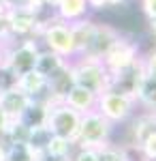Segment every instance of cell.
Wrapping results in <instances>:
<instances>
[{
	"label": "cell",
	"instance_id": "obj_1",
	"mask_svg": "<svg viewBox=\"0 0 156 161\" xmlns=\"http://www.w3.org/2000/svg\"><path fill=\"white\" fill-rule=\"evenodd\" d=\"M116 125H111L98 110H90L81 114V123L77 131L75 146L79 148H101L111 142Z\"/></svg>",
	"mask_w": 156,
	"mask_h": 161
},
{
	"label": "cell",
	"instance_id": "obj_2",
	"mask_svg": "<svg viewBox=\"0 0 156 161\" xmlns=\"http://www.w3.org/2000/svg\"><path fill=\"white\" fill-rule=\"evenodd\" d=\"M71 62V75L75 86H81L94 95H101L109 86V73L105 69L103 60L98 58H84V56H75Z\"/></svg>",
	"mask_w": 156,
	"mask_h": 161
},
{
	"label": "cell",
	"instance_id": "obj_3",
	"mask_svg": "<svg viewBox=\"0 0 156 161\" xmlns=\"http://www.w3.org/2000/svg\"><path fill=\"white\" fill-rule=\"evenodd\" d=\"M39 43L43 50H49L54 54L62 56L64 60H73L77 56V50H75V41H73V32L71 26L60 22L56 15L43 24L41 32H39Z\"/></svg>",
	"mask_w": 156,
	"mask_h": 161
},
{
	"label": "cell",
	"instance_id": "obj_4",
	"mask_svg": "<svg viewBox=\"0 0 156 161\" xmlns=\"http://www.w3.org/2000/svg\"><path fill=\"white\" fill-rule=\"evenodd\" d=\"M79 123H81V114L69 108L64 101L60 103H49V114H47V127L51 131V136L64 137L75 144L77 140V131H79Z\"/></svg>",
	"mask_w": 156,
	"mask_h": 161
},
{
	"label": "cell",
	"instance_id": "obj_5",
	"mask_svg": "<svg viewBox=\"0 0 156 161\" xmlns=\"http://www.w3.org/2000/svg\"><path fill=\"white\" fill-rule=\"evenodd\" d=\"M141 52L143 50H141L139 41H135L133 37H126L122 32L120 37L113 41V45L105 52V56L101 60L105 64L107 73H118V71H122V69H126V67H131L133 62L139 60Z\"/></svg>",
	"mask_w": 156,
	"mask_h": 161
},
{
	"label": "cell",
	"instance_id": "obj_6",
	"mask_svg": "<svg viewBox=\"0 0 156 161\" xmlns=\"http://www.w3.org/2000/svg\"><path fill=\"white\" fill-rule=\"evenodd\" d=\"M96 110L111 125H120V123H128L133 118V114L137 112V103L126 95L113 92V90H103L96 97Z\"/></svg>",
	"mask_w": 156,
	"mask_h": 161
},
{
	"label": "cell",
	"instance_id": "obj_7",
	"mask_svg": "<svg viewBox=\"0 0 156 161\" xmlns=\"http://www.w3.org/2000/svg\"><path fill=\"white\" fill-rule=\"evenodd\" d=\"M39 52H41L39 39H34V37L19 39V41L13 43L11 47H7V52H4V64L19 77V75H24L34 69Z\"/></svg>",
	"mask_w": 156,
	"mask_h": 161
},
{
	"label": "cell",
	"instance_id": "obj_8",
	"mask_svg": "<svg viewBox=\"0 0 156 161\" xmlns=\"http://www.w3.org/2000/svg\"><path fill=\"white\" fill-rule=\"evenodd\" d=\"M4 22H7V30L11 39L19 41V39H39L41 32V17L39 13H32L26 7H17L11 11H4Z\"/></svg>",
	"mask_w": 156,
	"mask_h": 161
},
{
	"label": "cell",
	"instance_id": "obj_9",
	"mask_svg": "<svg viewBox=\"0 0 156 161\" xmlns=\"http://www.w3.org/2000/svg\"><path fill=\"white\" fill-rule=\"evenodd\" d=\"M143 80H145V71H143V64H141V56H139V60L133 62L131 67L122 69V71H118V73H109L107 90L126 95V97H131V99L135 101ZM135 103H137V101H135Z\"/></svg>",
	"mask_w": 156,
	"mask_h": 161
},
{
	"label": "cell",
	"instance_id": "obj_10",
	"mask_svg": "<svg viewBox=\"0 0 156 161\" xmlns=\"http://www.w3.org/2000/svg\"><path fill=\"white\" fill-rule=\"evenodd\" d=\"M122 35V30H118L116 26L105 24V22H96L94 19V28H92V35H90V41L84 50V58H103L105 52L113 45V41Z\"/></svg>",
	"mask_w": 156,
	"mask_h": 161
},
{
	"label": "cell",
	"instance_id": "obj_11",
	"mask_svg": "<svg viewBox=\"0 0 156 161\" xmlns=\"http://www.w3.org/2000/svg\"><path fill=\"white\" fill-rule=\"evenodd\" d=\"M152 133H156V112H135L128 120V144L139 146Z\"/></svg>",
	"mask_w": 156,
	"mask_h": 161
},
{
	"label": "cell",
	"instance_id": "obj_12",
	"mask_svg": "<svg viewBox=\"0 0 156 161\" xmlns=\"http://www.w3.org/2000/svg\"><path fill=\"white\" fill-rule=\"evenodd\" d=\"M73 86H75V82H73V75H71V62H66L51 77H47V99H49V103H60V101H64L66 92Z\"/></svg>",
	"mask_w": 156,
	"mask_h": 161
},
{
	"label": "cell",
	"instance_id": "obj_13",
	"mask_svg": "<svg viewBox=\"0 0 156 161\" xmlns=\"http://www.w3.org/2000/svg\"><path fill=\"white\" fill-rule=\"evenodd\" d=\"M30 101L32 99L28 95H24L15 86L11 90H7V92H0V110L4 112V116L9 120H19V116L24 114V110L28 108Z\"/></svg>",
	"mask_w": 156,
	"mask_h": 161
},
{
	"label": "cell",
	"instance_id": "obj_14",
	"mask_svg": "<svg viewBox=\"0 0 156 161\" xmlns=\"http://www.w3.org/2000/svg\"><path fill=\"white\" fill-rule=\"evenodd\" d=\"M54 15L64 24H75L84 17H90V9H88L86 0H58Z\"/></svg>",
	"mask_w": 156,
	"mask_h": 161
},
{
	"label": "cell",
	"instance_id": "obj_15",
	"mask_svg": "<svg viewBox=\"0 0 156 161\" xmlns=\"http://www.w3.org/2000/svg\"><path fill=\"white\" fill-rule=\"evenodd\" d=\"M17 88L28 95L30 99H43V101H49L47 99V80L43 77V75H39L32 69V71H28V73L19 75V80H17Z\"/></svg>",
	"mask_w": 156,
	"mask_h": 161
},
{
	"label": "cell",
	"instance_id": "obj_16",
	"mask_svg": "<svg viewBox=\"0 0 156 161\" xmlns=\"http://www.w3.org/2000/svg\"><path fill=\"white\" fill-rule=\"evenodd\" d=\"M96 97L94 92H90V90H86L81 86H73L69 92H66V97H64V103L73 108L75 112H79V114H86V112L90 110H96Z\"/></svg>",
	"mask_w": 156,
	"mask_h": 161
},
{
	"label": "cell",
	"instance_id": "obj_17",
	"mask_svg": "<svg viewBox=\"0 0 156 161\" xmlns=\"http://www.w3.org/2000/svg\"><path fill=\"white\" fill-rule=\"evenodd\" d=\"M47 114H49V101L32 99L30 103H28V108L24 110V114L19 116V120H22L28 129L45 127V123H47Z\"/></svg>",
	"mask_w": 156,
	"mask_h": 161
},
{
	"label": "cell",
	"instance_id": "obj_18",
	"mask_svg": "<svg viewBox=\"0 0 156 161\" xmlns=\"http://www.w3.org/2000/svg\"><path fill=\"white\" fill-rule=\"evenodd\" d=\"M66 62H69V60H64L62 56H58V54H54V52L43 50V47H41L39 56H36V62H34V71L47 80V77H51V75L56 73L62 64H66Z\"/></svg>",
	"mask_w": 156,
	"mask_h": 161
},
{
	"label": "cell",
	"instance_id": "obj_19",
	"mask_svg": "<svg viewBox=\"0 0 156 161\" xmlns=\"http://www.w3.org/2000/svg\"><path fill=\"white\" fill-rule=\"evenodd\" d=\"M137 108L143 112H156V77L145 75L141 88L137 92Z\"/></svg>",
	"mask_w": 156,
	"mask_h": 161
},
{
	"label": "cell",
	"instance_id": "obj_20",
	"mask_svg": "<svg viewBox=\"0 0 156 161\" xmlns=\"http://www.w3.org/2000/svg\"><path fill=\"white\" fill-rule=\"evenodd\" d=\"M49 140H51V131H49L47 127H34V129H30V136H28V142L26 144L32 148V153L43 155L47 150Z\"/></svg>",
	"mask_w": 156,
	"mask_h": 161
},
{
	"label": "cell",
	"instance_id": "obj_21",
	"mask_svg": "<svg viewBox=\"0 0 156 161\" xmlns=\"http://www.w3.org/2000/svg\"><path fill=\"white\" fill-rule=\"evenodd\" d=\"M73 153H75V144L69 142V140H64V137H56L51 136L47 144V150H45V155H51V157H66V159H71Z\"/></svg>",
	"mask_w": 156,
	"mask_h": 161
},
{
	"label": "cell",
	"instance_id": "obj_22",
	"mask_svg": "<svg viewBox=\"0 0 156 161\" xmlns=\"http://www.w3.org/2000/svg\"><path fill=\"white\" fill-rule=\"evenodd\" d=\"M36 159H39V155L32 153V148L26 142L7 144V159L4 161H36Z\"/></svg>",
	"mask_w": 156,
	"mask_h": 161
},
{
	"label": "cell",
	"instance_id": "obj_23",
	"mask_svg": "<svg viewBox=\"0 0 156 161\" xmlns=\"http://www.w3.org/2000/svg\"><path fill=\"white\" fill-rule=\"evenodd\" d=\"M96 155H98V161H124L122 144H113V142L96 148Z\"/></svg>",
	"mask_w": 156,
	"mask_h": 161
},
{
	"label": "cell",
	"instance_id": "obj_24",
	"mask_svg": "<svg viewBox=\"0 0 156 161\" xmlns=\"http://www.w3.org/2000/svg\"><path fill=\"white\" fill-rule=\"evenodd\" d=\"M17 80H19V77L13 73L7 64L0 67V92H7V90L15 88V86H17Z\"/></svg>",
	"mask_w": 156,
	"mask_h": 161
},
{
	"label": "cell",
	"instance_id": "obj_25",
	"mask_svg": "<svg viewBox=\"0 0 156 161\" xmlns=\"http://www.w3.org/2000/svg\"><path fill=\"white\" fill-rule=\"evenodd\" d=\"M141 64H143L145 75L156 77V45L150 47V50H145V52H141Z\"/></svg>",
	"mask_w": 156,
	"mask_h": 161
},
{
	"label": "cell",
	"instance_id": "obj_26",
	"mask_svg": "<svg viewBox=\"0 0 156 161\" xmlns=\"http://www.w3.org/2000/svg\"><path fill=\"white\" fill-rule=\"evenodd\" d=\"M139 150L143 155L145 161H154L156 159V133H152L150 137H145L143 142L139 144Z\"/></svg>",
	"mask_w": 156,
	"mask_h": 161
},
{
	"label": "cell",
	"instance_id": "obj_27",
	"mask_svg": "<svg viewBox=\"0 0 156 161\" xmlns=\"http://www.w3.org/2000/svg\"><path fill=\"white\" fill-rule=\"evenodd\" d=\"M71 161H98L96 148H79V146H75Z\"/></svg>",
	"mask_w": 156,
	"mask_h": 161
},
{
	"label": "cell",
	"instance_id": "obj_28",
	"mask_svg": "<svg viewBox=\"0 0 156 161\" xmlns=\"http://www.w3.org/2000/svg\"><path fill=\"white\" fill-rule=\"evenodd\" d=\"M139 7L145 19H156V0H139Z\"/></svg>",
	"mask_w": 156,
	"mask_h": 161
},
{
	"label": "cell",
	"instance_id": "obj_29",
	"mask_svg": "<svg viewBox=\"0 0 156 161\" xmlns=\"http://www.w3.org/2000/svg\"><path fill=\"white\" fill-rule=\"evenodd\" d=\"M86 4H88V9L94 13H101V11H107L113 7V0H86Z\"/></svg>",
	"mask_w": 156,
	"mask_h": 161
},
{
	"label": "cell",
	"instance_id": "obj_30",
	"mask_svg": "<svg viewBox=\"0 0 156 161\" xmlns=\"http://www.w3.org/2000/svg\"><path fill=\"white\" fill-rule=\"evenodd\" d=\"M0 4L4 7V11H11V9H17V7H24L26 0H0Z\"/></svg>",
	"mask_w": 156,
	"mask_h": 161
},
{
	"label": "cell",
	"instance_id": "obj_31",
	"mask_svg": "<svg viewBox=\"0 0 156 161\" xmlns=\"http://www.w3.org/2000/svg\"><path fill=\"white\" fill-rule=\"evenodd\" d=\"M9 118L4 116V112L0 110V140H4V133H7V129H9Z\"/></svg>",
	"mask_w": 156,
	"mask_h": 161
},
{
	"label": "cell",
	"instance_id": "obj_32",
	"mask_svg": "<svg viewBox=\"0 0 156 161\" xmlns=\"http://www.w3.org/2000/svg\"><path fill=\"white\" fill-rule=\"evenodd\" d=\"M36 161H71V159H66V157H51V155H39V159Z\"/></svg>",
	"mask_w": 156,
	"mask_h": 161
},
{
	"label": "cell",
	"instance_id": "obj_33",
	"mask_svg": "<svg viewBox=\"0 0 156 161\" xmlns=\"http://www.w3.org/2000/svg\"><path fill=\"white\" fill-rule=\"evenodd\" d=\"M148 30H150L152 39L156 41V19H148Z\"/></svg>",
	"mask_w": 156,
	"mask_h": 161
},
{
	"label": "cell",
	"instance_id": "obj_34",
	"mask_svg": "<svg viewBox=\"0 0 156 161\" xmlns=\"http://www.w3.org/2000/svg\"><path fill=\"white\" fill-rule=\"evenodd\" d=\"M39 2H41L45 9H51V11H54V9H56V4H58V0H39Z\"/></svg>",
	"mask_w": 156,
	"mask_h": 161
},
{
	"label": "cell",
	"instance_id": "obj_35",
	"mask_svg": "<svg viewBox=\"0 0 156 161\" xmlns=\"http://www.w3.org/2000/svg\"><path fill=\"white\" fill-rule=\"evenodd\" d=\"M7 159V142L4 140H0V161Z\"/></svg>",
	"mask_w": 156,
	"mask_h": 161
},
{
	"label": "cell",
	"instance_id": "obj_36",
	"mask_svg": "<svg viewBox=\"0 0 156 161\" xmlns=\"http://www.w3.org/2000/svg\"><path fill=\"white\" fill-rule=\"evenodd\" d=\"M4 52H7V47H4V45L0 43V67L4 64Z\"/></svg>",
	"mask_w": 156,
	"mask_h": 161
},
{
	"label": "cell",
	"instance_id": "obj_37",
	"mask_svg": "<svg viewBox=\"0 0 156 161\" xmlns=\"http://www.w3.org/2000/svg\"><path fill=\"white\" fill-rule=\"evenodd\" d=\"M154 161H156V159H154Z\"/></svg>",
	"mask_w": 156,
	"mask_h": 161
}]
</instances>
